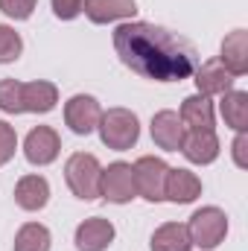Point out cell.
I'll return each instance as SVG.
<instances>
[{"instance_id": "obj_13", "label": "cell", "mask_w": 248, "mask_h": 251, "mask_svg": "<svg viewBox=\"0 0 248 251\" xmlns=\"http://www.w3.org/2000/svg\"><path fill=\"white\" fill-rule=\"evenodd\" d=\"M181 152L190 164H198V167H207L219 158L222 146H219V137L213 128H198V131H187L184 143H181Z\"/></svg>"}, {"instance_id": "obj_2", "label": "cell", "mask_w": 248, "mask_h": 251, "mask_svg": "<svg viewBox=\"0 0 248 251\" xmlns=\"http://www.w3.org/2000/svg\"><path fill=\"white\" fill-rule=\"evenodd\" d=\"M99 178H102V164L91 152H73L64 164V181L70 193L82 201L99 199Z\"/></svg>"}, {"instance_id": "obj_8", "label": "cell", "mask_w": 248, "mask_h": 251, "mask_svg": "<svg viewBox=\"0 0 248 251\" xmlns=\"http://www.w3.org/2000/svg\"><path fill=\"white\" fill-rule=\"evenodd\" d=\"M102 117L99 100L91 94H76L64 102V123L73 134H91L97 131V123Z\"/></svg>"}, {"instance_id": "obj_3", "label": "cell", "mask_w": 248, "mask_h": 251, "mask_svg": "<svg viewBox=\"0 0 248 251\" xmlns=\"http://www.w3.org/2000/svg\"><path fill=\"white\" fill-rule=\"evenodd\" d=\"M97 131H99V140L108 149L125 152L140 140V120L128 108H108V111H102V117L97 123Z\"/></svg>"}, {"instance_id": "obj_10", "label": "cell", "mask_w": 248, "mask_h": 251, "mask_svg": "<svg viewBox=\"0 0 248 251\" xmlns=\"http://www.w3.org/2000/svg\"><path fill=\"white\" fill-rule=\"evenodd\" d=\"M234 79L237 76H231L219 59L201 62L196 67V73H193V82H196V88H198L201 97H222V94L234 91Z\"/></svg>"}, {"instance_id": "obj_27", "label": "cell", "mask_w": 248, "mask_h": 251, "mask_svg": "<svg viewBox=\"0 0 248 251\" xmlns=\"http://www.w3.org/2000/svg\"><path fill=\"white\" fill-rule=\"evenodd\" d=\"M246 149H248V137H246V131H237V137H234V146H231V155H234V164H237L240 170H246V167H248Z\"/></svg>"}, {"instance_id": "obj_20", "label": "cell", "mask_w": 248, "mask_h": 251, "mask_svg": "<svg viewBox=\"0 0 248 251\" xmlns=\"http://www.w3.org/2000/svg\"><path fill=\"white\" fill-rule=\"evenodd\" d=\"M219 111H222L225 126H231L234 131H246L248 128V94L246 91H228V94H222Z\"/></svg>"}, {"instance_id": "obj_23", "label": "cell", "mask_w": 248, "mask_h": 251, "mask_svg": "<svg viewBox=\"0 0 248 251\" xmlns=\"http://www.w3.org/2000/svg\"><path fill=\"white\" fill-rule=\"evenodd\" d=\"M21 53H24V38H21L12 26L0 24V64L18 62Z\"/></svg>"}, {"instance_id": "obj_14", "label": "cell", "mask_w": 248, "mask_h": 251, "mask_svg": "<svg viewBox=\"0 0 248 251\" xmlns=\"http://www.w3.org/2000/svg\"><path fill=\"white\" fill-rule=\"evenodd\" d=\"M47 201H50V181L44 176H24V178H18V184H15V204L21 210L35 213V210H44Z\"/></svg>"}, {"instance_id": "obj_6", "label": "cell", "mask_w": 248, "mask_h": 251, "mask_svg": "<svg viewBox=\"0 0 248 251\" xmlns=\"http://www.w3.org/2000/svg\"><path fill=\"white\" fill-rule=\"evenodd\" d=\"M99 196L111 204H128L137 199V184H134V170L125 161H114L102 170L99 178Z\"/></svg>"}, {"instance_id": "obj_25", "label": "cell", "mask_w": 248, "mask_h": 251, "mask_svg": "<svg viewBox=\"0 0 248 251\" xmlns=\"http://www.w3.org/2000/svg\"><path fill=\"white\" fill-rule=\"evenodd\" d=\"M15 149H18V134H15V128L6 123V120H0V167L15 158Z\"/></svg>"}, {"instance_id": "obj_21", "label": "cell", "mask_w": 248, "mask_h": 251, "mask_svg": "<svg viewBox=\"0 0 248 251\" xmlns=\"http://www.w3.org/2000/svg\"><path fill=\"white\" fill-rule=\"evenodd\" d=\"M50 246H53L50 228L41 225V222H26V225L18 228L12 251H50Z\"/></svg>"}, {"instance_id": "obj_15", "label": "cell", "mask_w": 248, "mask_h": 251, "mask_svg": "<svg viewBox=\"0 0 248 251\" xmlns=\"http://www.w3.org/2000/svg\"><path fill=\"white\" fill-rule=\"evenodd\" d=\"M85 15L91 24H117V21H131L137 15L134 0H85Z\"/></svg>"}, {"instance_id": "obj_5", "label": "cell", "mask_w": 248, "mask_h": 251, "mask_svg": "<svg viewBox=\"0 0 248 251\" xmlns=\"http://www.w3.org/2000/svg\"><path fill=\"white\" fill-rule=\"evenodd\" d=\"M134 170V184H137V196L146 201H164V184H167V173L170 164L164 158L155 155H143L131 164Z\"/></svg>"}, {"instance_id": "obj_18", "label": "cell", "mask_w": 248, "mask_h": 251, "mask_svg": "<svg viewBox=\"0 0 248 251\" xmlns=\"http://www.w3.org/2000/svg\"><path fill=\"white\" fill-rule=\"evenodd\" d=\"M181 123L187 131H198V128H213L216 126V111H213V102L210 97H201V94H193L181 102V111H178Z\"/></svg>"}, {"instance_id": "obj_7", "label": "cell", "mask_w": 248, "mask_h": 251, "mask_svg": "<svg viewBox=\"0 0 248 251\" xmlns=\"http://www.w3.org/2000/svg\"><path fill=\"white\" fill-rule=\"evenodd\" d=\"M62 152V137L53 126H35L24 140V155L32 167H50Z\"/></svg>"}, {"instance_id": "obj_11", "label": "cell", "mask_w": 248, "mask_h": 251, "mask_svg": "<svg viewBox=\"0 0 248 251\" xmlns=\"http://www.w3.org/2000/svg\"><path fill=\"white\" fill-rule=\"evenodd\" d=\"M184 134H187V128H184V123H181V117H178V111L164 108V111H158V114L152 117V140H155L158 149H164V152H178L181 143H184Z\"/></svg>"}, {"instance_id": "obj_4", "label": "cell", "mask_w": 248, "mask_h": 251, "mask_svg": "<svg viewBox=\"0 0 248 251\" xmlns=\"http://www.w3.org/2000/svg\"><path fill=\"white\" fill-rule=\"evenodd\" d=\"M187 234H190V243L198 246L201 251H213L219 249L228 237V216L222 207H198L190 222H187Z\"/></svg>"}, {"instance_id": "obj_24", "label": "cell", "mask_w": 248, "mask_h": 251, "mask_svg": "<svg viewBox=\"0 0 248 251\" xmlns=\"http://www.w3.org/2000/svg\"><path fill=\"white\" fill-rule=\"evenodd\" d=\"M35 6H38V0H0V12H3L6 18H12V21H26V18H32Z\"/></svg>"}, {"instance_id": "obj_1", "label": "cell", "mask_w": 248, "mask_h": 251, "mask_svg": "<svg viewBox=\"0 0 248 251\" xmlns=\"http://www.w3.org/2000/svg\"><path fill=\"white\" fill-rule=\"evenodd\" d=\"M114 50L131 73L152 82H184L198 67V50L184 35L149 21H123L114 29Z\"/></svg>"}, {"instance_id": "obj_17", "label": "cell", "mask_w": 248, "mask_h": 251, "mask_svg": "<svg viewBox=\"0 0 248 251\" xmlns=\"http://www.w3.org/2000/svg\"><path fill=\"white\" fill-rule=\"evenodd\" d=\"M219 62L225 64V70L231 76H237V79L248 73V32L246 29H234V32L225 35Z\"/></svg>"}, {"instance_id": "obj_16", "label": "cell", "mask_w": 248, "mask_h": 251, "mask_svg": "<svg viewBox=\"0 0 248 251\" xmlns=\"http://www.w3.org/2000/svg\"><path fill=\"white\" fill-rule=\"evenodd\" d=\"M21 100H24V114H47L56 108L59 102V88L47 79H35V82H24V91H21Z\"/></svg>"}, {"instance_id": "obj_12", "label": "cell", "mask_w": 248, "mask_h": 251, "mask_svg": "<svg viewBox=\"0 0 248 251\" xmlns=\"http://www.w3.org/2000/svg\"><path fill=\"white\" fill-rule=\"evenodd\" d=\"M201 196V178L184 167H170L167 184H164V201L173 204H193Z\"/></svg>"}, {"instance_id": "obj_26", "label": "cell", "mask_w": 248, "mask_h": 251, "mask_svg": "<svg viewBox=\"0 0 248 251\" xmlns=\"http://www.w3.org/2000/svg\"><path fill=\"white\" fill-rule=\"evenodd\" d=\"M50 6L59 21H73L85 12V0H50Z\"/></svg>"}, {"instance_id": "obj_9", "label": "cell", "mask_w": 248, "mask_h": 251, "mask_svg": "<svg viewBox=\"0 0 248 251\" xmlns=\"http://www.w3.org/2000/svg\"><path fill=\"white\" fill-rule=\"evenodd\" d=\"M117 231L111 225V219H102V216H91L85 222H79L76 234H73V243L76 251H105L114 243Z\"/></svg>"}, {"instance_id": "obj_22", "label": "cell", "mask_w": 248, "mask_h": 251, "mask_svg": "<svg viewBox=\"0 0 248 251\" xmlns=\"http://www.w3.org/2000/svg\"><path fill=\"white\" fill-rule=\"evenodd\" d=\"M21 91H24V82H18V79H0V111L3 114H24Z\"/></svg>"}, {"instance_id": "obj_19", "label": "cell", "mask_w": 248, "mask_h": 251, "mask_svg": "<svg viewBox=\"0 0 248 251\" xmlns=\"http://www.w3.org/2000/svg\"><path fill=\"white\" fill-rule=\"evenodd\" d=\"M149 249L152 251H193L187 225H181V222H164L161 228H155Z\"/></svg>"}]
</instances>
